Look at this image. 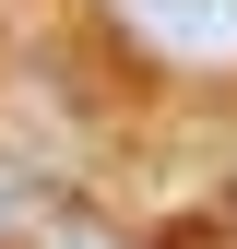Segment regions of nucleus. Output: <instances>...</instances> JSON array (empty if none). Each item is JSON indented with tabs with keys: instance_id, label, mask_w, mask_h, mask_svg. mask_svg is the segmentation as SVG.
<instances>
[{
	"instance_id": "f03ea898",
	"label": "nucleus",
	"mask_w": 237,
	"mask_h": 249,
	"mask_svg": "<svg viewBox=\"0 0 237 249\" xmlns=\"http://www.w3.org/2000/svg\"><path fill=\"white\" fill-rule=\"evenodd\" d=\"M166 48H237V0H131Z\"/></svg>"
},
{
	"instance_id": "7ed1b4c3",
	"label": "nucleus",
	"mask_w": 237,
	"mask_h": 249,
	"mask_svg": "<svg viewBox=\"0 0 237 249\" xmlns=\"http://www.w3.org/2000/svg\"><path fill=\"white\" fill-rule=\"evenodd\" d=\"M12 202H24V166H12V154H0V226H12Z\"/></svg>"
},
{
	"instance_id": "f257e3e1",
	"label": "nucleus",
	"mask_w": 237,
	"mask_h": 249,
	"mask_svg": "<svg viewBox=\"0 0 237 249\" xmlns=\"http://www.w3.org/2000/svg\"><path fill=\"white\" fill-rule=\"evenodd\" d=\"M0 237H12V249H118L71 190H36V178H24V202H12V226H0Z\"/></svg>"
}]
</instances>
